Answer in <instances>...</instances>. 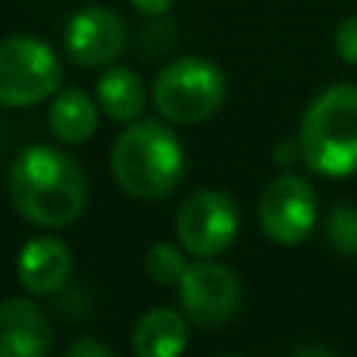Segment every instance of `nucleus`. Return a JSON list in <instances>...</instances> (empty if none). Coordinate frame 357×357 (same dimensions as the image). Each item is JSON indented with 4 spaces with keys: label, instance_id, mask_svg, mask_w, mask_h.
Here are the masks:
<instances>
[{
    "label": "nucleus",
    "instance_id": "1",
    "mask_svg": "<svg viewBox=\"0 0 357 357\" xmlns=\"http://www.w3.org/2000/svg\"><path fill=\"white\" fill-rule=\"evenodd\" d=\"M13 207L41 229H63L82 216L88 204V182L82 167L60 148L35 144L19 154L6 176Z\"/></svg>",
    "mask_w": 357,
    "mask_h": 357
},
{
    "label": "nucleus",
    "instance_id": "2",
    "mask_svg": "<svg viewBox=\"0 0 357 357\" xmlns=\"http://www.w3.org/2000/svg\"><path fill=\"white\" fill-rule=\"evenodd\" d=\"M110 173L132 197L160 201L173 195L185 173L178 135L157 119H135L110 148Z\"/></svg>",
    "mask_w": 357,
    "mask_h": 357
},
{
    "label": "nucleus",
    "instance_id": "3",
    "mask_svg": "<svg viewBox=\"0 0 357 357\" xmlns=\"http://www.w3.org/2000/svg\"><path fill=\"white\" fill-rule=\"evenodd\" d=\"M301 154L314 173L342 178L357 173V85L320 91L301 119Z\"/></svg>",
    "mask_w": 357,
    "mask_h": 357
},
{
    "label": "nucleus",
    "instance_id": "4",
    "mask_svg": "<svg viewBox=\"0 0 357 357\" xmlns=\"http://www.w3.org/2000/svg\"><path fill=\"white\" fill-rule=\"evenodd\" d=\"M151 100L167 123L197 126L220 113L226 100V75L207 56H178L160 69Z\"/></svg>",
    "mask_w": 357,
    "mask_h": 357
},
{
    "label": "nucleus",
    "instance_id": "5",
    "mask_svg": "<svg viewBox=\"0 0 357 357\" xmlns=\"http://www.w3.org/2000/svg\"><path fill=\"white\" fill-rule=\"evenodd\" d=\"M63 85V63L47 41L13 35L0 41V107H38Z\"/></svg>",
    "mask_w": 357,
    "mask_h": 357
},
{
    "label": "nucleus",
    "instance_id": "6",
    "mask_svg": "<svg viewBox=\"0 0 357 357\" xmlns=\"http://www.w3.org/2000/svg\"><path fill=\"white\" fill-rule=\"evenodd\" d=\"M241 216L226 191L197 188L176 213V238L195 257H220L238 238Z\"/></svg>",
    "mask_w": 357,
    "mask_h": 357
},
{
    "label": "nucleus",
    "instance_id": "7",
    "mask_svg": "<svg viewBox=\"0 0 357 357\" xmlns=\"http://www.w3.org/2000/svg\"><path fill=\"white\" fill-rule=\"evenodd\" d=\"M241 282L226 264L213 257H201V264H188L178 282V307L197 326H222L241 307Z\"/></svg>",
    "mask_w": 357,
    "mask_h": 357
},
{
    "label": "nucleus",
    "instance_id": "8",
    "mask_svg": "<svg viewBox=\"0 0 357 357\" xmlns=\"http://www.w3.org/2000/svg\"><path fill=\"white\" fill-rule=\"evenodd\" d=\"M257 222L276 245H301L317 226V195L307 178L295 173L273 178L257 201Z\"/></svg>",
    "mask_w": 357,
    "mask_h": 357
},
{
    "label": "nucleus",
    "instance_id": "9",
    "mask_svg": "<svg viewBox=\"0 0 357 357\" xmlns=\"http://www.w3.org/2000/svg\"><path fill=\"white\" fill-rule=\"evenodd\" d=\"M69 60L82 69H107L126 50V22L110 6H82L63 31Z\"/></svg>",
    "mask_w": 357,
    "mask_h": 357
},
{
    "label": "nucleus",
    "instance_id": "10",
    "mask_svg": "<svg viewBox=\"0 0 357 357\" xmlns=\"http://www.w3.org/2000/svg\"><path fill=\"white\" fill-rule=\"evenodd\" d=\"M54 329L29 298H10L0 304V357H50Z\"/></svg>",
    "mask_w": 357,
    "mask_h": 357
},
{
    "label": "nucleus",
    "instance_id": "11",
    "mask_svg": "<svg viewBox=\"0 0 357 357\" xmlns=\"http://www.w3.org/2000/svg\"><path fill=\"white\" fill-rule=\"evenodd\" d=\"M69 273H73V251L54 235L29 238L16 257L19 285L29 295H54L69 282Z\"/></svg>",
    "mask_w": 357,
    "mask_h": 357
},
{
    "label": "nucleus",
    "instance_id": "12",
    "mask_svg": "<svg viewBox=\"0 0 357 357\" xmlns=\"http://www.w3.org/2000/svg\"><path fill=\"white\" fill-rule=\"evenodd\" d=\"M188 345V317L169 307H151L132 329L135 357H182Z\"/></svg>",
    "mask_w": 357,
    "mask_h": 357
},
{
    "label": "nucleus",
    "instance_id": "13",
    "mask_svg": "<svg viewBox=\"0 0 357 357\" xmlns=\"http://www.w3.org/2000/svg\"><path fill=\"white\" fill-rule=\"evenodd\" d=\"M98 113H100V107L82 88H60L54 94V100H50L47 126L56 142L85 144L98 132Z\"/></svg>",
    "mask_w": 357,
    "mask_h": 357
},
{
    "label": "nucleus",
    "instance_id": "14",
    "mask_svg": "<svg viewBox=\"0 0 357 357\" xmlns=\"http://www.w3.org/2000/svg\"><path fill=\"white\" fill-rule=\"evenodd\" d=\"M94 94H98L100 113H107L113 123H123V126L142 119L144 100H148L144 98V82L129 66H107L104 75L98 79Z\"/></svg>",
    "mask_w": 357,
    "mask_h": 357
},
{
    "label": "nucleus",
    "instance_id": "15",
    "mask_svg": "<svg viewBox=\"0 0 357 357\" xmlns=\"http://www.w3.org/2000/svg\"><path fill=\"white\" fill-rule=\"evenodd\" d=\"M185 248L173 245V241H157L144 254V273L154 279L157 285H178L188 270V257Z\"/></svg>",
    "mask_w": 357,
    "mask_h": 357
},
{
    "label": "nucleus",
    "instance_id": "16",
    "mask_svg": "<svg viewBox=\"0 0 357 357\" xmlns=\"http://www.w3.org/2000/svg\"><path fill=\"white\" fill-rule=\"evenodd\" d=\"M326 238L335 251L357 257V207L354 204H339L326 216Z\"/></svg>",
    "mask_w": 357,
    "mask_h": 357
},
{
    "label": "nucleus",
    "instance_id": "17",
    "mask_svg": "<svg viewBox=\"0 0 357 357\" xmlns=\"http://www.w3.org/2000/svg\"><path fill=\"white\" fill-rule=\"evenodd\" d=\"M335 54H339L345 63L357 66V13L348 16L345 22L335 29Z\"/></svg>",
    "mask_w": 357,
    "mask_h": 357
},
{
    "label": "nucleus",
    "instance_id": "18",
    "mask_svg": "<svg viewBox=\"0 0 357 357\" xmlns=\"http://www.w3.org/2000/svg\"><path fill=\"white\" fill-rule=\"evenodd\" d=\"M63 357H113V351L100 339H75Z\"/></svg>",
    "mask_w": 357,
    "mask_h": 357
},
{
    "label": "nucleus",
    "instance_id": "19",
    "mask_svg": "<svg viewBox=\"0 0 357 357\" xmlns=\"http://www.w3.org/2000/svg\"><path fill=\"white\" fill-rule=\"evenodd\" d=\"M273 160H276L279 167H291V163L304 160L301 142H298V138H285V142H279L276 148H273Z\"/></svg>",
    "mask_w": 357,
    "mask_h": 357
},
{
    "label": "nucleus",
    "instance_id": "20",
    "mask_svg": "<svg viewBox=\"0 0 357 357\" xmlns=\"http://www.w3.org/2000/svg\"><path fill=\"white\" fill-rule=\"evenodd\" d=\"M132 6H135L142 16H163V13H169V6L176 3V0H129Z\"/></svg>",
    "mask_w": 357,
    "mask_h": 357
},
{
    "label": "nucleus",
    "instance_id": "21",
    "mask_svg": "<svg viewBox=\"0 0 357 357\" xmlns=\"http://www.w3.org/2000/svg\"><path fill=\"white\" fill-rule=\"evenodd\" d=\"M291 357H339V354L329 351V348H301V351H295Z\"/></svg>",
    "mask_w": 357,
    "mask_h": 357
},
{
    "label": "nucleus",
    "instance_id": "22",
    "mask_svg": "<svg viewBox=\"0 0 357 357\" xmlns=\"http://www.w3.org/2000/svg\"><path fill=\"white\" fill-rule=\"evenodd\" d=\"M226 357H245V354H226Z\"/></svg>",
    "mask_w": 357,
    "mask_h": 357
}]
</instances>
